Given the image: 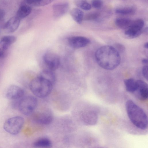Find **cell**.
I'll return each mask as SVG.
<instances>
[{
    "label": "cell",
    "mask_w": 148,
    "mask_h": 148,
    "mask_svg": "<svg viewBox=\"0 0 148 148\" xmlns=\"http://www.w3.org/2000/svg\"><path fill=\"white\" fill-rule=\"evenodd\" d=\"M95 57L99 65L107 70L116 68L121 62L119 53L111 46L106 45L99 48L95 52Z\"/></svg>",
    "instance_id": "6da1fadb"
},
{
    "label": "cell",
    "mask_w": 148,
    "mask_h": 148,
    "mask_svg": "<svg viewBox=\"0 0 148 148\" xmlns=\"http://www.w3.org/2000/svg\"><path fill=\"white\" fill-rule=\"evenodd\" d=\"M125 107L128 117L136 127L142 130L147 128V115L144 110L131 100L126 102Z\"/></svg>",
    "instance_id": "7a4b0ae2"
},
{
    "label": "cell",
    "mask_w": 148,
    "mask_h": 148,
    "mask_svg": "<svg viewBox=\"0 0 148 148\" xmlns=\"http://www.w3.org/2000/svg\"><path fill=\"white\" fill-rule=\"evenodd\" d=\"M53 84L48 80L39 76L32 80L29 84L30 89L36 96L43 98L51 93Z\"/></svg>",
    "instance_id": "3957f363"
},
{
    "label": "cell",
    "mask_w": 148,
    "mask_h": 148,
    "mask_svg": "<svg viewBox=\"0 0 148 148\" xmlns=\"http://www.w3.org/2000/svg\"><path fill=\"white\" fill-rule=\"evenodd\" d=\"M24 122V119L21 116L12 117L5 121L3 124V129L9 134L16 135L20 132Z\"/></svg>",
    "instance_id": "277c9868"
},
{
    "label": "cell",
    "mask_w": 148,
    "mask_h": 148,
    "mask_svg": "<svg viewBox=\"0 0 148 148\" xmlns=\"http://www.w3.org/2000/svg\"><path fill=\"white\" fill-rule=\"evenodd\" d=\"M38 104V100L35 97L29 95L23 97L19 101L18 106L23 114L28 115L34 110Z\"/></svg>",
    "instance_id": "5b68a950"
},
{
    "label": "cell",
    "mask_w": 148,
    "mask_h": 148,
    "mask_svg": "<svg viewBox=\"0 0 148 148\" xmlns=\"http://www.w3.org/2000/svg\"><path fill=\"white\" fill-rule=\"evenodd\" d=\"M144 24V21L141 19L132 21L129 26L125 29V35L130 38L138 37L143 32Z\"/></svg>",
    "instance_id": "8992f818"
},
{
    "label": "cell",
    "mask_w": 148,
    "mask_h": 148,
    "mask_svg": "<svg viewBox=\"0 0 148 148\" xmlns=\"http://www.w3.org/2000/svg\"><path fill=\"white\" fill-rule=\"evenodd\" d=\"M43 61L47 69L54 71L58 69L60 64V59L56 54L48 52L45 53L43 57Z\"/></svg>",
    "instance_id": "52a82bcc"
},
{
    "label": "cell",
    "mask_w": 148,
    "mask_h": 148,
    "mask_svg": "<svg viewBox=\"0 0 148 148\" xmlns=\"http://www.w3.org/2000/svg\"><path fill=\"white\" fill-rule=\"evenodd\" d=\"M24 94V92L23 89L17 85L12 84L7 88L4 95L7 99L14 100L21 99Z\"/></svg>",
    "instance_id": "ba28073f"
},
{
    "label": "cell",
    "mask_w": 148,
    "mask_h": 148,
    "mask_svg": "<svg viewBox=\"0 0 148 148\" xmlns=\"http://www.w3.org/2000/svg\"><path fill=\"white\" fill-rule=\"evenodd\" d=\"M137 88L134 93L136 97L140 100L145 101L148 97V85L144 81L137 80Z\"/></svg>",
    "instance_id": "9c48e42d"
},
{
    "label": "cell",
    "mask_w": 148,
    "mask_h": 148,
    "mask_svg": "<svg viewBox=\"0 0 148 148\" xmlns=\"http://www.w3.org/2000/svg\"><path fill=\"white\" fill-rule=\"evenodd\" d=\"M68 42L72 47L79 49L85 47L88 45L90 40L88 38L82 36H74L70 37L68 39Z\"/></svg>",
    "instance_id": "30bf717a"
},
{
    "label": "cell",
    "mask_w": 148,
    "mask_h": 148,
    "mask_svg": "<svg viewBox=\"0 0 148 148\" xmlns=\"http://www.w3.org/2000/svg\"><path fill=\"white\" fill-rule=\"evenodd\" d=\"M69 5L67 2L56 3L53 6V12L54 17L56 18L61 17L67 12Z\"/></svg>",
    "instance_id": "8fae6325"
},
{
    "label": "cell",
    "mask_w": 148,
    "mask_h": 148,
    "mask_svg": "<svg viewBox=\"0 0 148 148\" xmlns=\"http://www.w3.org/2000/svg\"><path fill=\"white\" fill-rule=\"evenodd\" d=\"M21 20L16 16L10 18L4 25L3 28L7 32L12 33L16 31L18 27Z\"/></svg>",
    "instance_id": "7c38bea8"
},
{
    "label": "cell",
    "mask_w": 148,
    "mask_h": 148,
    "mask_svg": "<svg viewBox=\"0 0 148 148\" xmlns=\"http://www.w3.org/2000/svg\"><path fill=\"white\" fill-rule=\"evenodd\" d=\"M53 119V117L52 114L47 112L38 113L34 117L36 122L42 125L49 124L52 122Z\"/></svg>",
    "instance_id": "4fadbf2b"
},
{
    "label": "cell",
    "mask_w": 148,
    "mask_h": 148,
    "mask_svg": "<svg viewBox=\"0 0 148 148\" xmlns=\"http://www.w3.org/2000/svg\"><path fill=\"white\" fill-rule=\"evenodd\" d=\"M84 115L85 122L89 125H95L98 120V115L95 111L93 110L87 111Z\"/></svg>",
    "instance_id": "5bb4252c"
},
{
    "label": "cell",
    "mask_w": 148,
    "mask_h": 148,
    "mask_svg": "<svg viewBox=\"0 0 148 148\" xmlns=\"http://www.w3.org/2000/svg\"><path fill=\"white\" fill-rule=\"evenodd\" d=\"M33 145L35 148H50L52 146V143L49 138L43 137L36 140L33 143Z\"/></svg>",
    "instance_id": "9a60e30c"
},
{
    "label": "cell",
    "mask_w": 148,
    "mask_h": 148,
    "mask_svg": "<svg viewBox=\"0 0 148 148\" xmlns=\"http://www.w3.org/2000/svg\"><path fill=\"white\" fill-rule=\"evenodd\" d=\"M53 71L47 69H44L40 72L38 76L48 80L53 85L56 80V75Z\"/></svg>",
    "instance_id": "2e32d148"
},
{
    "label": "cell",
    "mask_w": 148,
    "mask_h": 148,
    "mask_svg": "<svg viewBox=\"0 0 148 148\" xmlns=\"http://www.w3.org/2000/svg\"><path fill=\"white\" fill-rule=\"evenodd\" d=\"M70 14L73 19L79 24L82 23L84 18V12L80 9L74 8L72 9Z\"/></svg>",
    "instance_id": "e0dca14e"
},
{
    "label": "cell",
    "mask_w": 148,
    "mask_h": 148,
    "mask_svg": "<svg viewBox=\"0 0 148 148\" xmlns=\"http://www.w3.org/2000/svg\"><path fill=\"white\" fill-rule=\"evenodd\" d=\"M31 11L32 8L30 6L27 5H23L19 8L15 16L21 20L28 16Z\"/></svg>",
    "instance_id": "ac0fdd59"
},
{
    "label": "cell",
    "mask_w": 148,
    "mask_h": 148,
    "mask_svg": "<svg viewBox=\"0 0 148 148\" xmlns=\"http://www.w3.org/2000/svg\"><path fill=\"white\" fill-rule=\"evenodd\" d=\"M124 83L126 90L128 92L134 93L137 88L136 80L133 78H128L125 80Z\"/></svg>",
    "instance_id": "d6986e66"
},
{
    "label": "cell",
    "mask_w": 148,
    "mask_h": 148,
    "mask_svg": "<svg viewBox=\"0 0 148 148\" xmlns=\"http://www.w3.org/2000/svg\"><path fill=\"white\" fill-rule=\"evenodd\" d=\"M132 21L125 18H118L115 19V23L118 27L125 29L130 25Z\"/></svg>",
    "instance_id": "ffe728a7"
},
{
    "label": "cell",
    "mask_w": 148,
    "mask_h": 148,
    "mask_svg": "<svg viewBox=\"0 0 148 148\" xmlns=\"http://www.w3.org/2000/svg\"><path fill=\"white\" fill-rule=\"evenodd\" d=\"M74 3L77 6L84 10H89L91 8V5L86 0H74Z\"/></svg>",
    "instance_id": "44dd1931"
},
{
    "label": "cell",
    "mask_w": 148,
    "mask_h": 148,
    "mask_svg": "<svg viewBox=\"0 0 148 148\" xmlns=\"http://www.w3.org/2000/svg\"><path fill=\"white\" fill-rule=\"evenodd\" d=\"M135 9L132 7H125L118 8L115 10L116 13L124 15H131L134 13Z\"/></svg>",
    "instance_id": "7402d4cb"
},
{
    "label": "cell",
    "mask_w": 148,
    "mask_h": 148,
    "mask_svg": "<svg viewBox=\"0 0 148 148\" xmlns=\"http://www.w3.org/2000/svg\"><path fill=\"white\" fill-rule=\"evenodd\" d=\"M10 45L9 43L1 38L0 40V58L4 56Z\"/></svg>",
    "instance_id": "603a6c76"
},
{
    "label": "cell",
    "mask_w": 148,
    "mask_h": 148,
    "mask_svg": "<svg viewBox=\"0 0 148 148\" xmlns=\"http://www.w3.org/2000/svg\"><path fill=\"white\" fill-rule=\"evenodd\" d=\"M99 14L97 12H94L86 15L84 17L86 20H93L97 19L99 17Z\"/></svg>",
    "instance_id": "cb8c5ba5"
},
{
    "label": "cell",
    "mask_w": 148,
    "mask_h": 148,
    "mask_svg": "<svg viewBox=\"0 0 148 148\" xmlns=\"http://www.w3.org/2000/svg\"><path fill=\"white\" fill-rule=\"evenodd\" d=\"M54 0H38L34 5L38 6H42L48 5Z\"/></svg>",
    "instance_id": "d4e9b609"
},
{
    "label": "cell",
    "mask_w": 148,
    "mask_h": 148,
    "mask_svg": "<svg viewBox=\"0 0 148 148\" xmlns=\"http://www.w3.org/2000/svg\"><path fill=\"white\" fill-rule=\"evenodd\" d=\"M103 5V2L101 0H92L91 1V6L95 8H100Z\"/></svg>",
    "instance_id": "484cf974"
},
{
    "label": "cell",
    "mask_w": 148,
    "mask_h": 148,
    "mask_svg": "<svg viewBox=\"0 0 148 148\" xmlns=\"http://www.w3.org/2000/svg\"><path fill=\"white\" fill-rule=\"evenodd\" d=\"M119 52L122 53L125 50V47L124 46L120 44H116L114 47Z\"/></svg>",
    "instance_id": "4316f807"
},
{
    "label": "cell",
    "mask_w": 148,
    "mask_h": 148,
    "mask_svg": "<svg viewBox=\"0 0 148 148\" xmlns=\"http://www.w3.org/2000/svg\"><path fill=\"white\" fill-rule=\"evenodd\" d=\"M142 74L144 77L147 80L148 78V65H143L142 68Z\"/></svg>",
    "instance_id": "83f0119b"
},
{
    "label": "cell",
    "mask_w": 148,
    "mask_h": 148,
    "mask_svg": "<svg viewBox=\"0 0 148 148\" xmlns=\"http://www.w3.org/2000/svg\"><path fill=\"white\" fill-rule=\"evenodd\" d=\"M5 15L4 11L2 9H0V21H2L4 18Z\"/></svg>",
    "instance_id": "f1b7e54d"
},
{
    "label": "cell",
    "mask_w": 148,
    "mask_h": 148,
    "mask_svg": "<svg viewBox=\"0 0 148 148\" xmlns=\"http://www.w3.org/2000/svg\"><path fill=\"white\" fill-rule=\"evenodd\" d=\"M38 0H26L27 2L29 4H34L37 2Z\"/></svg>",
    "instance_id": "f546056e"
},
{
    "label": "cell",
    "mask_w": 148,
    "mask_h": 148,
    "mask_svg": "<svg viewBox=\"0 0 148 148\" xmlns=\"http://www.w3.org/2000/svg\"><path fill=\"white\" fill-rule=\"evenodd\" d=\"M142 62L143 65H148V60L147 59L144 58L142 60Z\"/></svg>",
    "instance_id": "4dcf8cb0"
},
{
    "label": "cell",
    "mask_w": 148,
    "mask_h": 148,
    "mask_svg": "<svg viewBox=\"0 0 148 148\" xmlns=\"http://www.w3.org/2000/svg\"><path fill=\"white\" fill-rule=\"evenodd\" d=\"M144 47L146 49H148V42H146L144 45Z\"/></svg>",
    "instance_id": "1f68e13d"
},
{
    "label": "cell",
    "mask_w": 148,
    "mask_h": 148,
    "mask_svg": "<svg viewBox=\"0 0 148 148\" xmlns=\"http://www.w3.org/2000/svg\"><path fill=\"white\" fill-rule=\"evenodd\" d=\"M0 32H1V28H0Z\"/></svg>",
    "instance_id": "d6a6232c"
}]
</instances>
